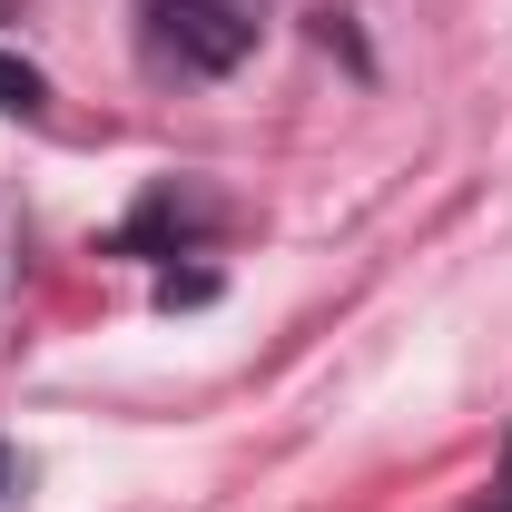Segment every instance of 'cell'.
Listing matches in <instances>:
<instances>
[{"label":"cell","instance_id":"obj_1","mask_svg":"<svg viewBox=\"0 0 512 512\" xmlns=\"http://www.w3.org/2000/svg\"><path fill=\"white\" fill-rule=\"evenodd\" d=\"M256 50V30L227 0H148V60L178 79H227Z\"/></svg>","mask_w":512,"mask_h":512},{"label":"cell","instance_id":"obj_2","mask_svg":"<svg viewBox=\"0 0 512 512\" xmlns=\"http://www.w3.org/2000/svg\"><path fill=\"white\" fill-rule=\"evenodd\" d=\"M197 227H207V207H197L188 188H158L138 217L119 227V247H138V256H178V247H197Z\"/></svg>","mask_w":512,"mask_h":512},{"label":"cell","instance_id":"obj_3","mask_svg":"<svg viewBox=\"0 0 512 512\" xmlns=\"http://www.w3.org/2000/svg\"><path fill=\"white\" fill-rule=\"evenodd\" d=\"M0 109H20V119H40V109H50V79L20 60V50H0Z\"/></svg>","mask_w":512,"mask_h":512},{"label":"cell","instance_id":"obj_4","mask_svg":"<svg viewBox=\"0 0 512 512\" xmlns=\"http://www.w3.org/2000/svg\"><path fill=\"white\" fill-rule=\"evenodd\" d=\"M207 296H217V276H207V266H188V276L168 266V276H158V306H207Z\"/></svg>","mask_w":512,"mask_h":512},{"label":"cell","instance_id":"obj_5","mask_svg":"<svg viewBox=\"0 0 512 512\" xmlns=\"http://www.w3.org/2000/svg\"><path fill=\"white\" fill-rule=\"evenodd\" d=\"M0 493H10V453H0Z\"/></svg>","mask_w":512,"mask_h":512},{"label":"cell","instance_id":"obj_6","mask_svg":"<svg viewBox=\"0 0 512 512\" xmlns=\"http://www.w3.org/2000/svg\"><path fill=\"white\" fill-rule=\"evenodd\" d=\"M503 493H512V453H503Z\"/></svg>","mask_w":512,"mask_h":512}]
</instances>
